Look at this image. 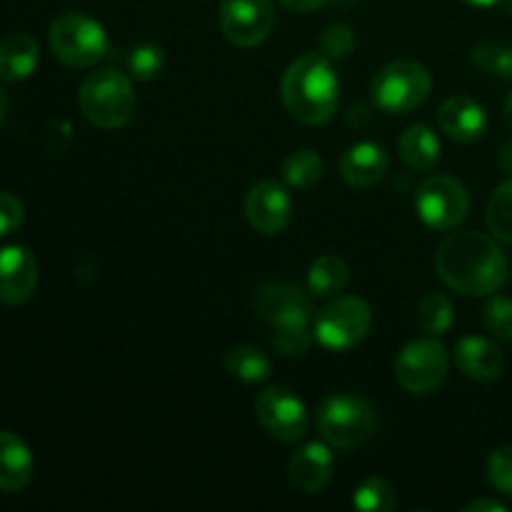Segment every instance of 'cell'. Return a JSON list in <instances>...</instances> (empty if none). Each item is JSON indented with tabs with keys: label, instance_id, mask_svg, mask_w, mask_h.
<instances>
[{
	"label": "cell",
	"instance_id": "cell-39",
	"mask_svg": "<svg viewBox=\"0 0 512 512\" xmlns=\"http://www.w3.org/2000/svg\"><path fill=\"white\" fill-rule=\"evenodd\" d=\"M463 3L480 5V8H485V5H495V3H500V0H463Z\"/></svg>",
	"mask_w": 512,
	"mask_h": 512
},
{
	"label": "cell",
	"instance_id": "cell-37",
	"mask_svg": "<svg viewBox=\"0 0 512 512\" xmlns=\"http://www.w3.org/2000/svg\"><path fill=\"white\" fill-rule=\"evenodd\" d=\"M503 120H505V128L512 133V95L505 100V110H503Z\"/></svg>",
	"mask_w": 512,
	"mask_h": 512
},
{
	"label": "cell",
	"instance_id": "cell-25",
	"mask_svg": "<svg viewBox=\"0 0 512 512\" xmlns=\"http://www.w3.org/2000/svg\"><path fill=\"white\" fill-rule=\"evenodd\" d=\"M418 325L428 335H443L453 328V303L443 293H425L415 310Z\"/></svg>",
	"mask_w": 512,
	"mask_h": 512
},
{
	"label": "cell",
	"instance_id": "cell-17",
	"mask_svg": "<svg viewBox=\"0 0 512 512\" xmlns=\"http://www.w3.org/2000/svg\"><path fill=\"white\" fill-rule=\"evenodd\" d=\"M455 365L470 380H498L505 370V355L493 340L465 335L455 343Z\"/></svg>",
	"mask_w": 512,
	"mask_h": 512
},
{
	"label": "cell",
	"instance_id": "cell-24",
	"mask_svg": "<svg viewBox=\"0 0 512 512\" xmlns=\"http://www.w3.org/2000/svg\"><path fill=\"white\" fill-rule=\"evenodd\" d=\"M225 368L243 383H265L273 373V363L258 345H233L225 353Z\"/></svg>",
	"mask_w": 512,
	"mask_h": 512
},
{
	"label": "cell",
	"instance_id": "cell-13",
	"mask_svg": "<svg viewBox=\"0 0 512 512\" xmlns=\"http://www.w3.org/2000/svg\"><path fill=\"white\" fill-rule=\"evenodd\" d=\"M245 218L258 233H283L293 218V198L278 180H260L245 198Z\"/></svg>",
	"mask_w": 512,
	"mask_h": 512
},
{
	"label": "cell",
	"instance_id": "cell-12",
	"mask_svg": "<svg viewBox=\"0 0 512 512\" xmlns=\"http://www.w3.org/2000/svg\"><path fill=\"white\" fill-rule=\"evenodd\" d=\"M255 315L268 325L270 330L293 328V325H310L313 320V300L295 285L270 283L255 293L253 298Z\"/></svg>",
	"mask_w": 512,
	"mask_h": 512
},
{
	"label": "cell",
	"instance_id": "cell-38",
	"mask_svg": "<svg viewBox=\"0 0 512 512\" xmlns=\"http://www.w3.org/2000/svg\"><path fill=\"white\" fill-rule=\"evenodd\" d=\"M5 113H8V93H5L3 85H0V125H3Z\"/></svg>",
	"mask_w": 512,
	"mask_h": 512
},
{
	"label": "cell",
	"instance_id": "cell-14",
	"mask_svg": "<svg viewBox=\"0 0 512 512\" xmlns=\"http://www.w3.org/2000/svg\"><path fill=\"white\" fill-rule=\"evenodd\" d=\"M38 285V263L23 245L0 248V303L23 305Z\"/></svg>",
	"mask_w": 512,
	"mask_h": 512
},
{
	"label": "cell",
	"instance_id": "cell-34",
	"mask_svg": "<svg viewBox=\"0 0 512 512\" xmlns=\"http://www.w3.org/2000/svg\"><path fill=\"white\" fill-rule=\"evenodd\" d=\"M25 208L13 193L8 190H0V238L10 235L13 230H18L23 225Z\"/></svg>",
	"mask_w": 512,
	"mask_h": 512
},
{
	"label": "cell",
	"instance_id": "cell-5",
	"mask_svg": "<svg viewBox=\"0 0 512 512\" xmlns=\"http://www.w3.org/2000/svg\"><path fill=\"white\" fill-rule=\"evenodd\" d=\"M48 38L55 58L68 68H93L110 53L108 33L103 25L90 15L75 13V10L53 20Z\"/></svg>",
	"mask_w": 512,
	"mask_h": 512
},
{
	"label": "cell",
	"instance_id": "cell-27",
	"mask_svg": "<svg viewBox=\"0 0 512 512\" xmlns=\"http://www.w3.org/2000/svg\"><path fill=\"white\" fill-rule=\"evenodd\" d=\"M353 505L358 510L368 512H390L398 505V498H395V488L388 480L373 475V478H365L363 483L355 488Z\"/></svg>",
	"mask_w": 512,
	"mask_h": 512
},
{
	"label": "cell",
	"instance_id": "cell-21",
	"mask_svg": "<svg viewBox=\"0 0 512 512\" xmlns=\"http://www.w3.org/2000/svg\"><path fill=\"white\" fill-rule=\"evenodd\" d=\"M398 153L410 170H433L440 160V140L428 125L415 123L400 135Z\"/></svg>",
	"mask_w": 512,
	"mask_h": 512
},
{
	"label": "cell",
	"instance_id": "cell-36",
	"mask_svg": "<svg viewBox=\"0 0 512 512\" xmlns=\"http://www.w3.org/2000/svg\"><path fill=\"white\" fill-rule=\"evenodd\" d=\"M503 503H498V500H475V503L465 505V512H505Z\"/></svg>",
	"mask_w": 512,
	"mask_h": 512
},
{
	"label": "cell",
	"instance_id": "cell-11",
	"mask_svg": "<svg viewBox=\"0 0 512 512\" xmlns=\"http://www.w3.org/2000/svg\"><path fill=\"white\" fill-rule=\"evenodd\" d=\"M273 25V0H220V30L235 48L260 45Z\"/></svg>",
	"mask_w": 512,
	"mask_h": 512
},
{
	"label": "cell",
	"instance_id": "cell-16",
	"mask_svg": "<svg viewBox=\"0 0 512 512\" xmlns=\"http://www.w3.org/2000/svg\"><path fill=\"white\" fill-rule=\"evenodd\" d=\"M438 125L455 143H473V140L483 138L485 128H488V115L478 100L468 98V95H455L440 105Z\"/></svg>",
	"mask_w": 512,
	"mask_h": 512
},
{
	"label": "cell",
	"instance_id": "cell-35",
	"mask_svg": "<svg viewBox=\"0 0 512 512\" xmlns=\"http://www.w3.org/2000/svg\"><path fill=\"white\" fill-rule=\"evenodd\" d=\"M278 3L285 5L288 10H293V13H310V10L323 8L328 0H278Z\"/></svg>",
	"mask_w": 512,
	"mask_h": 512
},
{
	"label": "cell",
	"instance_id": "cell-19",
	"mask_svg": "<svg viewBox=\"0 0 512 512\" xmlns=\"http://www.w3.org/2000/svg\"><path fill=\"white\" fill-rule=\"evenodd\" d=\"M33 478V453L20 435L0 430V490L20 493Z\"/></svg>",
	"mask_w": 512,
	"mask_h": 512
},
{
	"label": "cell",
	"instance_id": "cell-33",
	"mask_svg": "<svg viewBox=\"0 0 512 512\" xmlns=\"http://www.w3.org/2000/svg\"><path fill=\"white\" fill-rule=\"evenodd\" d=\"M488 478L493 488L512 498V445L493 450V455L488 458Z\"/></svg>",
	"mask_w": 512,
	"mask_h": 512
},
{
	"label": "cell",
	"instance_id": "cell-3",
	"mask_svg": "<svg viewBox=\"0 0 512 512\" xmlns=\"http://www.w3.org/2000/svg\"><path fill=\"white\" fill-rule=\"evenodd\" d=\"M78 103L95 128H123L135 113L133 80L120 68H98L80 85Z\"/></svg>",
	"mask_w": 512,
	"mask_h": 512
},
{
	"label": "cell",
	"instance_id": "cell-30",
	"mask_svg": "<svg viewBox=\"0 0 512 512\" xmlns=\"http://www.w3.org/2000/svg\"><path fill=\"white\" fill-rule=\"evenodd\" d=\"M483 323L498 340H512V300L493 295L483 308Z\"/></svg>",
	"mask_w": 512,
	"mask_h": 512
},
{
	"label": "cell",
	"instance_id": "cell-4",
	"mask_svg": "<svg viewBox=\"0 0 512 512\" xmlns=\"http://www.w3.org/2000/svg\"><path fill=\"white\" fill-rule=\"evenodd\" d=\"M318 428L325 443L338 450H353L368 443L378 430V413L360 395H330L318 413Z\"/></svg>",
	"mask_w": 512,
	"mask_h": 512
},
{
	"label": "cell",
	"instance_id": "cell-6",
	"mask_svg": "<svg viewBox=\"0 0 512 512\" xmlns=\"http://www.w3.org/2000/svg\"><path fill=\"white\" fill-rule=\"evenodd\" d=\"M433 78L418 60H395L388 63L370 83L373 103L383 113L408 115L430 98Z\"/></svg>",
	"mask_w": 512,
	"mask_h": 512
},
{
	"label": "cell",
	"instance_id": "cell-2",
	"mask_svg": "<svg viewBox=\"0 0 512 512\" xmlns=\"http://www.w3.org/2000/svg\"><path fill=\"white\" fill-rule=\"evenodd\" d=\"M283 105L298 123L323 125L338 110L340 83L330 58L323 53H305L285 70L280 83Z\"/></svg>",
	"mask_w": 512,
	"mask_h": 512
},
{
	"label": "cell",
	"instance_id": "cell-7",
	"mask_svg": "<svg viewBox=\"0 0 512 512\" xmlns=\"http://www.w3.org/2000/svg\"><path fill=\"white\" fill-rule=\"evenodd\" d=\"M373 325L370 305L358 295H338L318 310L313 333L323 348L333 353H345L363 343Z\"/></svg>",
	"mask_w": 512,
	"mask_h": 512
},
{
	"label": "cell",
	"instance_id": "cell-32",
	"mask_svg": "<svg viewBox=\"0 0 512 512\" xmlns=\"http://www.w3.org/2000/svg\"><path fill=\"white\" fill-rule=\"evenodd\" d=\"M355 50V33L348 25L338 23L325 28V33L320 35V53L330 60H343L348 58Z\"/></svg>",
	"mask_w": 512,
	"mask_h": 512
},
{
	"label": "cell",
	"instance_id": "cell-20",
	"mask_svg": "<svg viewBox=\"0 0 512 512\" xmlns=\"http://www.w3.org/2000/svg\"><path fill=\"white\" fill-rule=\"evenodd\" d=\"M40 48L30 33H8L0 40V80L18 83L38 68Z\"/></svg>",
	"mask_w": 512,
	"mask_h": 512
},
{
	"label": "cell",
	"instance_id": "cell-23",
	"mask_svg": "<svg viewBox=\"0 0 512 512\" xmlns=\"http://www.w3.org/2000/svg\"><path fill=\"white\" fill-rule=\"evenodd\" d=\"M350 280V270L343 258L328 253L320 255L308 273V290L313 298H333V295L343 293L345 285Z\"/></svg>",
	"mask_w": 512,
	"mask_h": 512
},
{
	"label": "cell",
	"instance_id": "cell-28",
	"mask_svg": "<svg viewBox=\"0 0 512 512\" xmlns=\"http://www.w3.org/2000/svg\"><path fill=\"white\" fill-rule=\"evenodd\" d=\"M488 228L503 243H512V178L500 183L488 203Z\"/></svg>",
	"mask_w": 512,
	"mask_h": 512
},
{
	"label": "cell",
	"instance_id": "cell-9",
	"mask_svg": "<svg viewBox=\"0 0 512 512\" xmlns=\"http://www.w3.org/2000/svg\"><path fill=\"white\" fill-rule=\"evenodd\" d=\"M448 375V350L435 335L413 340L395 360V378L410 395H428Z\"/></svg>",
	"mask_w": 512,
	"mask_h": 512
},
{
	"label": "cell",
	"instance_id": "cell-22",
	"mask_svg": "<svg viewBox=\"0 0 512 512\" xmlns=\"http://www.w3.org/2000/svg\"><path fill=\"white\" fill-rule=\"evenodd\" d=\"M110 60L123 65L135 80H153L163 73L165 68V53L163 48L153 43H140L133 48H113L108 53Z\"/></svg>",
	"mask_w": 512,
	"mask_h": 512
},
{
	"label": "cell",
	"instance_id": "cell-15",
	"mask_svg": "<svg viewBox=\"0 0 512 512\" xmlns=\"http://www.w3.org/2000/svg\"><path fill=\"white\" fill-rule=\"evenodd\" d=\"M390 170V155L383 145L370 143H355L345 150V155L340 158V175L348 185L353 188H375L380 180L385 178V173Z\"/></svg>",
	"mask_w": 512,
	"mask_h": 512
},
{
	"label": "cell",
	"instance_id": "cell-10",
	"mask_svg": "<svg viewBox=\"0 0 512 512\" xmlns=\"http://www.w3.org/2000/svg\"><path fill=\"white\" fill-rule=\"evenodd\" d=\"M255 418L270 438L280 443H295L308 433V408L293 390L283 385L263 390L255 400Z\"/></svg>",
	"mask_w": 512,
	"mask_h": 512
},
{
	"label": "cell",
	"instance_id": "cell-1",
	"mask_svg": "<svg viewBox=\"0 0 512 512\" xmlns=\"http://www.w3.org/2000/svg\"><path fill=\"white\" fill-rule=\"evenodd\" d=\"M435 268L448 288L470 298L498 293L508 280V258L503 248L478 230L448 235L435 255Z\"/></svg>",
	"mask_w": 512,
	"mask_h": 512
},
{
	"label": "cell",
	"instance_id": "cell-29",
	"mask_svg": "<svg viewBox=\"0 0 512 512\" xmlns=\"http://www.w3.org/2000/svg\"><path fill=\"white\" fill-rule=\"evenodd\" d=\"M473 63L478 65L483 73L495 75V78L512 80V48L503 43H478L473 48Z\"/></svg>",
	"mask_w": 512,
	"mask_h": 512
},
{
	"label": "cell",
	"instance_id": "cell-31",
	"mask_svg": "<svg viewBox=\"0 0 512 512\" xmlns=\"http://www.w3.org/2000/svg\"><path fill=\"white\" fill-rule=\"evenodd\" d=\"M315 333L310 330V325H293V328H280L270 330V340H273V348L280 355H303L308 353L310 345H313Z\"/></svg>",
	"mask_w": 512,
	"mask_h": 512
},
{
	"label": "cell",
	"instance_id": "cell-26",
	"mask_svg": "<svg viewBox=\"0 0 512 512\" xmlns=\"http://www.w3.org/2000/svg\"><path fill=\"white\" fill-rule=\"evenodd\" d=\"M323 178V160L313 150H295L283 163V180L290 188H313Z\"/></svg>",
	"mask_w": 512,
	"mask_h": 512
},
{
	"label": "cell",
	"instance_id": "cell-8",
	"mask_svg": "<svg viewBox=\"0 0 512 512\" xmlns=\"http://www.w3.org/2000/svg\"><path fill=\"white\" fill-rule=\"evenodd\" d=\"M415 208L433 230H453L468 218L470 195L453 175H430L418 185Z\"/></svg>",
	"mask_w": 512,
	"mask_h": 512
},
{
	"label": "cell",
	"instance_id": "cell-18",
	"mask_svg": "<svg viewBox=\"0 0 512 512\" xmlns=\"http://www.w3.org/2000/svg\"><path fill=\"white\" fill-rule=\"evenodd\" d=\"M290 483L305 495H315L333 478V453L325 443H308L290 458Z\"/></svg>",
	"mask_w": 512,
	"mask_h": 512
}]
</instances>
